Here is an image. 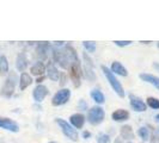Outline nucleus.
<instances>
[{
  "label": "nucleus",
  "instance_id": "nucleus-1",
  "mask_svg": "<svg viewBox=\"0 0 159 143\" xmlns=\"http://www.w3.org/2000/svg\"><path fill=\"white\" fill-rule=\"evenodd\" d=\"M53 56H54L55 62H57V64L61 66L65 69L70 68L74 62H78L77 53H75V50L72 47H70V46L65 47L64 49H61V50H60V49H55L54 53H53Z\"/></svg>",
  "mask_w": 159,
  "mask_h": 143
},
{
  "label": "nucleus",
  "instance_id": "nucleus-2",
  "mask_svg": "<svg viewBox=\"0 0 159 143\" xmlns=\"http://www.w3.org/2000/svg\"><path fill=\"white\" fill-rule=\"evenodd\" d=\"M102 71L103 73L105 74V76H107V79L109 81V84L111 85V87L114 88V91L117 93V95H120L121 98H123L125 97V91H123V87L121 86V84H120V81L116 78H115V75L112 74V72L109 69V68H107L105 66L102 67Z\"/></svg>",
  "mask_w": 159,
  "mask_h": 143
},
{
  "label": "nucleus",
  "instance_id": "nucleus-3",
  "mask_svg": "<svg viewBox=\"0 0 159 143\" xmlns=\"http://www.w3.org/2000/svg\"><path fill=\"white\" fill-rule=\"evenodd\" d=\"M16 81H17V75L16 73H11L8 75V78L6 79L4 86L1 87V92L0 94L2 97H6V98H10L11 95L13 94L15 92V87H16Z\"/></svg>",
  "mask_w": 159,
  "mask_h": 143
},
{
  "label": "nucleus",
  "instance_id": "nucleus-4",
  "mask_svg": "<svg viewBox=\"0 0 159 143\" xmlns=\"http://www.w3.org/2000/svg\"><path fill=\"white\" fill-rule=\"evenodd\" d=\"M104 117H105V112H104L103 109L99 107V106H93L92 109L89 110L88 119H89V122H90L91 124H93V125H97V124H99L101 122H103Z\"/></svg>",
  "mask_w": 159,
  "mask_h": 143
},
{
  "label": "nucleus",
  "instance_id": "nucleus-5",
  "mask_svg": "<svg viewBox=\"0 0 159 143\" xmlns=\"http://www.w3.org/2000/svg\"><path fill=\"white\" fill-rule=\"evenodd\" d=\"M56 123H57L59 127L61 128L62 132H64L65 135L67 136L70 140H72V141H78V132H77V130L73 129V127H71L67 122H65L64 119H61V118H57L56 119Z\"/></svg>",
  "mask_w": 159,
  "mask_h": 143
},
{
  "label": "nucleus",
  "instance_id": "nucleus-6",
  "mask_svg": "<svg viewBox=\"0 0 159 143\" xmlns=\"http://www.w3.org/2000/svg\"><path fill=\"white\" fill-rule=\"evenodd\" d=\"M70 97H71V92H70V89H67V88L60 89V91L54 95V98H53V100H52V104H53L54 106L64 105V104H66L67 102H68Z\"/></svg>",
  "mask_w": 159,
  "mask_h": 143
},
{
  "label": "nucleus",
  "instance_id": "nucleus-7",
  "mask_svg": "<svg viewBox=\"0 0 159 143\" xmlns=\"http://www.w3.org/2000/svg\"><path fill=\"white\" fill-rule=\"evenodd\" d=\"M83 75V72L80 68L79 62H74L71 66V78L73 80V84L75 87H79L80 86V78Z\"/></svg>",
  "mask_w": 159,
  "mask_h": 143
},
{
  "label": "nucleus",
  "instance_id": "nucleus-8",
  "mask_svg": "<svg viewBox=\"0 0 159 143\" xmlns=\"http://www.w3.org/2000/svg\"><path fill=\"white\" fill-rule=\"evenodd\" d=\"M129 100H130V106L133 107V110L136 112H143L146 111V105L140 98H138L135 95H129Z\"/></svg>",
  "mask_w": 159,
  "mask_h": 143
},
{
  "label": "nucleus",
  "instance_id": "nucleus-9",
  "mask_svg": "<svg viewBox=\"0 0 159 143\" xmlns=\"http://www.w3.org/2000/svg\"><path fill=\"white\" fill-rule=\"evenodd\" d=\"M0 128L6 129V130L12 131V132H18L19 131L18 124L10 118H0Z\"/></svg>",
  "mask_w": 159,
  "mask_h": 143
},
{
  "label": "nucleus",
  "instance_id": "nucleus-10",
  "mask_svg": "<svg viewBox=\"0 0 159 143\" xmlns=\"http://www.w3.org/2000/svg\"><path fill=\"white\" fill-rule=\"evenodd\" d=\"M32 95H34V99H35L36 102L41 103V102L48 95V88L46 87V86H43V85H39L37 87L34 89Z\"/></svg>",
  "mask_w": 159,
  "mask_h": 143
},
{
  "label": "nucleus",
  "instance_id": "nucleus-11",
  "mask_svg": "<svg viewBox=\"0 0 159 143\" xmlns=\"http://www.w3.org/2000/svg\"><path fill=\"white\" fill-rule=\"evenodd\" d=\"M70 119H71L72 125H73L74 128H77V129H81L83 125H84V123H85V118H84V116H83V115H80V113L72 115Z\"/></svg>",
  "mask_w": 159,
  "mask_h": 143
},
{
  "label": "nucleus",
  "instance_id": "nucleus-12",
  "mask_svg": "<svg viewBox=\"0 0 159 143\" xmlns=\"http://www.w3.org/2000/svg\"><path fill=\"white\" fill-rule=\"evenodd\" d=\"M129 118V112L127 110H116V111L112 113V119L115 122H123V120H127Z\"/></svg>",
  "mask_w": 159,
  "mask_h": 143
},
{
  "label": "nucleus",
  "instance_id": "nucleus-13",
  "mask_svg": "<svg viewBox=\"0 0 159 143\" xmlns=\"http://www.w3.org/2000/svg\"><path fill=\"white\" fill-rule=\"evenodd\" d=\"M32 79L31 76L28 74V73H22L20 75V80H19V87H20V91H24L26 87H29L31 85Z\"/></svg>",
  "mask_w": 159,
  "mask_h": 143
},
{
  "label": "nucleus",
  "instance_id": "nucleus-14",
  "mask_svg": "<svg viewBox=\"0 0 159 143\" xmlns=\"http://www.w3.org/2000/svg\"><path fill=\"white\" fill-rule=\"evenodd\" d=\"M47 74L48 78L53 81H56L59 79V71L56 69V67L53 64V62H49L47 66Z\"/></svg>",
  "mask_w": 159,
  "mask_h": 143
},
{
  "label": "nucleus",
  "instance_id": "nucleus-15",
  "mask_svg": "<svg viewBox=\"0 0 159 143\" xmlns=\"http://www.w3.org/2000/svg\"><path fill=\"white\" fill-rule=\"evenodd\" d=\"M120 134L122 136V138L125 140H133L134 138V132L130 125H123L120 130Z\"/></svg>",
  "mask_w": 159,
  "mask_h": 143
},
{
  "label": "nucleus",
  "instance_id": "nucleus-16",
  "mask_svg": "<svg viewBox=\"0 0 159 143\" xmlns=\"http://www.w3.org/2000/svg\"><path fill=\"white\" fill-rule=\"evenodd\" d=\"M140 78H141L143 81L152 84L157 89H159V78L154 76V75H151V74H145V73H143V74H140Z\"/></svg>",
  "mask_w": 159,
  "mask_h": 143
},
{
  "label": "nucleus",
  "instance_id": "nucleus-17",
  "mask_svg": "<svg viewBox=\"0 0 159 143\" xmlns=\"http://www.w3.org/2000/svg\"><path fill=\"white\" fill-rule=\"evenodd\" d=\"M26 66H28V60H26L25 55H24V54H19L18 57H17V62H16L17 69L19 72H23V71H25Z\"/></svg>",
  "mask_w": 159,
  "mask_h": 143
},
{
  "label": "nucleus",
  "instance_id": "nucleus-18",
  "mask_svg": "<svg viewBox=\"0 0 159 143\" xmlns=\"http://www.w3.org/2000/svg\"><path fill=\"white\" fill-rule=\"evenodd\" d=\"M111 71L114 73H116V74H119V75H122V76H127V69L122 66V64L120 63V62H114L111 64Z\"/></svg>",
  "mask_w": 159,
  "mask_h": 143
},
{
  "label": "nucleus",
  "instance_id": "nucleus-19",
  "mask_svg": "<svg viewBox=\"0 0 159 143\" xmlns=\"http://www.w3.org/2000/svg\"><path fill=\"white\" fill-rule=\"evenodd\" d=\"M46 71V67L43 62H37L31 67V73L34 75H42Z\"/></svg>",
  "mask_w": 159,
  "mask_h": 143
},
{
  "label": "nucleus",
  "instance_id": "nucleus-20",
  "mask_svg": "<svg viewBox=\"0 0 159 143\" xmlns=\"http://www.w3.org/2000/svg\"><path fill=\"white\" fill-rule=\"evenodd\" d=\"M91 97H92V99L95 100L96 103L98 104H103L105 102V98H104L103 93L101 91H98V89H92L91 91Z\"/></svg>",
  "mask_w": 159,
  "mask_h": 143
},
{
  "label": "nucleus",
  "instance_id": "nucleus-21",
  "mask_svg": "<svg viewBox=\"0 0 159 143\" xmlns=\"http://www.w3.org/2000/svg\"><path fill=\"white\" fill-rule=\"evenodd\" d=\"M47 49H48V42H42L40 46L37 47V56L40 58H46L47 57Z\"/></svg>",
  "mask_w": 159,
  "mask_h": 143
},
{
  "label": "nucleus",
  "instance_id": "nucleus-22",
  "mask_svg": "<svg viewBox=\"0 0 159 143\" xmlns=\"http://www.w3.org/2000/svg\"><path fill=\"white\" fill-rule=\"evenodd\" d=\"M8 72V62L5 56H0V75H5Z\"/></svg>",
  "mask_w": 159,
  "mask_h": 143
},
{
  "label": "nucleus",
  "instance_id": "nucleus-23",
  "mask_svg": "<svg viewBox=\"0 0 159 143\" xmlns=\"http://www.w3.org/2000/svg\"><path fill=\"white\" fill-rule=\"evenodd\" d=\"M138 134L139 136L143 138V141H147V140H150V132H148V129L146 127H143L139 129V131H138Z\"/></svg>",
  "mask_w": 159,
  "mask_h": 143
},
{
  "label": "nucleus",
  "instance_id": "nucleus-24",
  "mask_svg": "<svg viewBox=\"0 0 159 143\" xmlns=\"http://www.w3.org/2000/svg\"><path fill=\"white\" fill-rule=\"evenodd\" d=\"M83 46L85 47V49L88 50L89 53H93L96 50V43L95 42H91V41H84L83 42Z\"/></svg>",
  "mask_w": 159,
  "mask_h": 143
},
{
  "label": "nucleus",
  "instance_id": "nucleus-25",
  "mask_svg": "<svg viewBox=\"0 0 159 143\" xmlns=\"http://www.w3.org/2000/svg\"><path fill=\"white\" fill-rule=\"evenodd\" d=\"M147 104H148L150 107L154 109V110L159 109V100L156 99V98H153V97H148V98H147Z\"/></svg>",
  "mask_w": 159,
  "mask_h": 143
},
{
  "label": "nucleus",
  "instance_id": "nucleus-26",
  "mask_svg": "<svg viewBox=\"0 0 159 143\" xmlns=\"http://www.w3.org/2000/svg\"><path fill=\"white\" fill-rule=\"evenodd\" d=\"M97 143H110V137L105 134H99L97 136Z\"/></svg>",
  "mask_w": 159,
  "mask_h": 143
},
{
  "label": "nucleus",
  "instance_id": "nucleus-27",
  "mask_svg": "<svg viewBox=\"0 0 159 143\" xmlns=\"http://www.w3.org/2000/svg\"><path fill=\"white\" fill-rule=\"evenodd\" d=\"M85 76H86L89 80H96L95 73H93V71L91 69V67H89V66L85 67Z\"/></svg>",
  "mask_w": 159,
  "mask_h": 143
},
{
  "label": "nucleus",
  "instance_id": "nucleus-28",
  "mask_svg": "<svg viewBox=\"0 0 159 143\" xmlns=\"http://www.w3.org/2000/svg\"><path fill=\"white\" fill-rule=\"evenodd\" d=\"M152 143H159V130H153L151 136Z\"/></svg>",
  "mask_w": 159,
  "mask_h": 143
},
{
  "label": "nucleus",
  "instance_id": "nucleus-29",
  "mask_svg": "<svg viewBox=\"0 0 159 143\" xmlns=\"http://www.w3.org/2000/svg\"><path fill=\"white\" fill-rule=\"evenodd\" d=\"M114 43L116 46H119V47H126V46H129L132 42L130 41H115Z\"/></svg>",
  "mask_w": 159,
  "mask_h": 143
},
{
  "label": "nucleus",
  "instance_id": "nucleus-30",
  "mask_svg": "<svg viewBox=\"0 0 159 143\" xmlns=\"http://www.w3.org/2000/svg\"><path fill=\"white\" fill-rule=\"evenodd\" d=\"M88 107V104L85 103L84 100H79V104H78V109L79 110H86Z\"/></svg>",
  "mask_w": 159,
  "mask_h": 143
},
{
  "label": "nucleus",
  "instance_id": "nucleus-31",
  "mask_svg": "<svg viewBox=\"0 0 159 143\" xmlns=\"http://www.w3.org/2000/svg\"><path fill=\"white\" fill-rule=\"evenodd\" d=\"M65 84H66V75L62 73V74H61V81H60V85H61V86H64Z\"/></svg>",
  "mask_w": 159,
  "mask_h": 143
},
{
  "label": "nucleus",
  "instance_id": "nucleus-32",
  "mask_svg": "<svg viewBox=\"0 0 159 143\" xmlns=\"http://www.w3.org/2000/svg\"><path fill=\"white\" fill-rule=\"evenodd\" d=\"M153 67L159 72V63H157V62H156V63H153Z\"/></svg>",
  "mask_w": 159,
  "mask_h": 143
},
{
  "label": "nucleus",
  "instance_id": "nucleus-33",
  "mask_svg": "<svg viewBox=\"0 0 159 143\" xmlns=\"http://www.w3.org/2000/svg\"><path fill=\"white\" fill-rule=\"evenodd\" d=\"M83 135H84V137H85V138H88V137H90V132H88V131H85V132H84Z\"/></svg>",
  "mask_w": 159,
  "mask_h": 143
},
{
  "label": "nucleus",
  "instance_id": "nucleus-34",
  "mask_svg": "<svg viewBox=\"0 0 159 143\" xmlns=\"http://www.w3.org/2000/svg\"><path fill=\"white\" fill-rule=\"evenodd\" d=\"M114 143H123V141H122L121 138H116V140H115V142H114Z\"/></svg>",
  "mask_w": 159,
  "mask_h": 143
},
{
  "label": "nucleus",
  "instance_id": "nucleus-35",
  "mask_svg": "<svg viewBox=\"0 0 159 143\" xmlns=\"http://www.w3.org/2000/svg\"><path fill=\"white\" fill-rule=\"evenodd\" d=\"M156 120H157V122H159V115H157V116H156Z\"/></svg>",
  "mask_w": 159,
  "mask_h": 143
},
{
  "label": "nucleus",
  "instance_id": "nucleus-36",
  "mask_svg": "<svg viewBox=\"0 0 159 143\" xmlns=\"http://www.w3.org/2000/svg\"><path fill=\"white\" fill-rule=\"evenodd\" d=\"M49 143H56V142H49Z\"/></svg>",
  "mask_w": 159,
  "mask_h": 143
},
{
  "label": "nucleus",
  "instance_id": "nucleus-37",
  "mask_svg": "<svg viewBox=\"0 0 159 143\" xmlns=\"http://www.w3.org/2000/svg\"><path fill=\"white\" fill-rule=\"evenodd\" d=\"M158 48H159V42H158Z\"/></svg>",
  "mask_w": 159,
  "mask_h": 143
}]
</instances>
